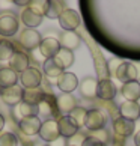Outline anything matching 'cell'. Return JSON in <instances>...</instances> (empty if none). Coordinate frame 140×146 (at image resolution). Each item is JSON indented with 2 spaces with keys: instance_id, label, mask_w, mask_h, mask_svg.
I'll return each instance as SVG.
<instances>
[{
  "instance_id": "cell-18",
  "label": "cell",
  "mask_w": 140,
  "mask_h": 146,
  "mask_svg": "<svg viewBox=\"0 0 140 146\" xmlns=\"http://www.w3.org/2000/svg\"><path fill=\"white\" fill-rule=\"evenodd\" d=\"M57 111V107H56V98H53L51 94L50 95H44L39 102H38V115L41 116H54Z\"/></svg>"
},
{
  "instance_id": "cell-28",
  "label": "cell",
  "mask_w": 140,
  "mask_h": 146,
  "mask_svg": "<svg viewBox=\"0 0 140 146\" xmlns=\"http://www.w3.org/2000/svg\"><path fill=\"white\" fill-rule=\"evenodd\" d=\"M18 111L23 117H30V116H38V106L32 102L21 101L18 104Z\"/></svg>"
},
{
  "instance_id": "cell-9",
  "label": "cell",
  "mask_w": 140,
  "mask_h": 146,
  "mask_svg": "<svg viewBox=\"0 0 140 146\" xmlns=\"http://www.w3.org/2000/svg\"><path fill=\"white\" fill-rule=\"evenodd\" d=\"M41 35L39 32L35 29H24L20 35V44L23 45L26 50H35L41 44Z\"/></svg>"
},
{
  "instance_id": "cell-6",
  "label": "cell",
  "mask_w": 140,
  "mask_h": 146,
  "mask_svg": "<svg viewBox=\"0 0 140 146\" xmlns=\"http://www.w3.org/2000/svg\"><path fill=\"white\" fill-rule=\"evenodd\" d=\"M134 122L128 121L125 117H121L117 116L116 119H113V131H115L116 137H121V139H127L134 134Z\"/></svg>"
},
{
  "instance_id": "cell-24",
  "label": "cell",
  "mask_w": 140,
  "mask_h": 146,
  "mask_svg": "<svg viewBox=\"0 0 140 146\" xmlns=\"http://www.w3.org/2000/svg\"><path fill=\"white\" fill-rule=\"evenodd\" d=\"M21 21L24 23L26 29H35L42 23V17L36 15L35 12H32L29 8H26L23 12H21Z\"/></svg>"
},
{
  "instance_id": "cell-43",
  "label": "cell",
  "mask_w": 140,
  "mask_h": 146,
  "mask_svg": "<svg viewBox=\"0 0 140 146\" xmlns=\"http://www.w3.org/2000/svg\"><path fill=\"white\" fill-rule=\"evenodd\" d=\"M0 94H2V89H0Z\"/></svg>"
},
{
  "instance_id": "cell-38",
  "label": "cell",
  "mask_w": 140,
  "mask_h": 146,
  "mask_svg": "<svg viewBox=\"0 0 140 146\" xmlns=\"http://www.w3.org/2000/svg\"><path fill=\"white\" fill-rule=\"evenodd\" d=\"M113 146H125V139L115 137V140H113Z\"/></svg>"
},
{
  "instance_id": "cell-10",
  "label": "cell",
  "mask_w": 140,
  "mask_h": 146,
  "mask_svg": "<svg viewBox=\"0 0 140 146\" xmlns=\"http://www.w3.org/2000/svg\"><path fill=\"white\" fill-rule=\"evenodd\" d=\"M2 101L8 106H17L23 101V96H24V90L23 88H20L18 84L12 86V88H8V89H2Z\"/></svg>"
},
{
  "instance_id": "cell-35",
  "label": "cell",
  "mask_w": 140,
  "mask_h": 146,
  "mask_svg": "<svg viewBox=\"0 0 140 146\" xmlns=\"http://www.w3.org/2000/svg\"><path fill=\"white\" fill-rule=\"evenodd\" d=\"M82 146H105V145H103L101 142H98V140L94 139V137L88 136V137L84 139V142L82 143Z\"/></svg>"
},
{
  "instance_id": "cell-16",
  "label": "cell",
  "mask_w": 140,
  "mask_h": 146,
  "mask_svg": "<svg viewBox=\"0 0 140 146\" xmlns=\"http://www.w3.org/2000/svg\"><path fill=\"white\" fill-rule=\"evenodd\" d=\"M38 48H39L41 54L45 59H51L59 53L60 44H59V39H56V38H44Z\"/></svg>"
},
{
  "instance_id": "cell-23",
  "label": "cell",
  "mask_w": 140,
  "mask_h": 146,
  "mask_svg": "<svg viewBox=\"0 0 140 146\" xmlns=\"http://www.w3.org/2000/svg\"><path fill=\"white\" fill-rule=\"evenodd\" d=\"M18 82V74L11 68H0V89H8Z\"/></svg>"
},
{
  "instance_id": "cell-21",
  "label": "cell",
  "mask_w": 140,
  "mask_h": 146,
  "mask_svg": "<svg viewBox=\"0 0 140 146\" xmlns=\"http://www.w3.org/2000/svg\"><path fill=\"white\" fill-rule=\"evenodd\" d=\"M122 96L125 98V101H134L137 102L140 100V83L139 82H130V83H123L121 89Z\"/></svg>"
},
{
  "instance_id": "cell-19",
  "label": "cell",
  "mask_w": 140,
  "mask_h": 146,
  "mask_svg": "<svg viewBox=\"0 0 140 146\" xmlns=\"http://www.w3.org/2000/svg\"><path fill=\"white\" fill-rule=\"evenodd\" d=\"M59 44L62 48H66L69 51H74L75 48H78L82 44V39H80L78 33L75 32H62L60 38H59Z\"/></svg>"
},
{
  "instance_id": "cell-29",
  "label": "cell",
  "mask_w": 140,
  "mask_h": 146,
  "mask_svg": "<svg viewBox=\"0 0 140 146\" xmlns=\"http://www.w3.org/2000/svg\"><path fill=\"white\" fill-rule=\"evenodd\" d=\"M86 115H88V110L83 109V107H78V106H77L71 113H69V117H71L72 121L77 123V127H78V128H82V127H84Z\"/></svg>"
},
{
  "instance_id": "cell-25",
  "label": "cell",
  "mask_w": 140,
  "mask_h": 146,
  "mask_svg": "<svg viewBox=\"0 0 140 146\" xmlns=\"http://www.w3.org/2000/svg\"><path fill=\"white\" fill-rule=\"evenodd\" d=\"M54 59H56V62L60 65L63 69H66V68H69L74 63V53L66 50V48L60 47V50H59V53L54 56Z\"/></svg>"
},
{
  "instance_id": "cell-27",
  "label": "cell",
  "mask_w": 140,
  "mask_h": 146,
  "mask_svg": "<svg viewBox=\"0 0 140 146\" xmlns=\"http://www.w3.org/2000/svg\"><path fill=\"white\" fill-rule=\"evenodd\" d=\"M48 3L50 2H47V0H32L29 2V9L39 17H45L48 11Z\"/></svg>"
},
{
  "instance_id": "cell-40",
  "label": "cell",
  "mask_w": 140,
  "mask_h": 146,
  "mask_svg": "<svg viewBox=\"0 0 140 146\" xmlns=\"http://www.w3.org/2000/svg\"><path fill=\"white\" fill-rule=\"evenodd\" d=\"M17 6H29V0H26V2H21V0H15L14 2Z\"/></svg>"
},
{
  "instance_id": "cell-13",
  "label": "cell",
  "mask_w": 140,
  "mask_h": 146,
  "mask_svg": "<svg viewBox=\"0 0 140 146\" xmlns=\"http://www.w3.org/2000/svg\"><path fill=\"white\" fill-rule=\"evenodd\" d=\"M9 66L14 72H17L18 75L21 72H24L26 69L29 68V57L26 53H21V51H14V54L11 56V59L8 60Z\"/></svg>"
},
{
  "instance_id": "cell-5",
  "label": "cell",
  "mask_w": 140,
  "mask_h": 146,
  "mask_svg": "<svg viewBox=\"0 0 140 146\" xmlns=\"http://www.w3.org/2000/svg\"><path fill=\"white\" fill-rule=\"evenodd\" d=\"M116 94H117V89H116V84L113 83V80L103 78L98 82V86H96V96H98L101 101L115 100Z\"/></svg>"
},
{
  "instance_id": "cell-15",
  "label": "cell",
  "mask_w": 140,
  "mask_h": 146,
  "mask_svg": "<svg viewBox=\"0 0 140 146\" xmlns=\"http://www.w3.org/2000/svg\"><path fill=\"white\" fill-rule=\"evenodd\" d=\"M18 32V20L15 15H2L0 17V35L14 36Z\"/></svg>"
},
{
  "instance_id": "cell-39",
  "label": "cell",
  "mask_w": 140,
  "mask_h": 146,
  "mask_svg": "<svg viewBox=\"0 0 140 146\" xmlns=\"http://www.w3.org/2000/svg\"><path fill=\"white\" fill-rule=\"evenodd\" d=\"M134 66H136V72H137V82L140 83V62H134Z\"/></svg>"
},
{
  "instance_id": "cell-26",
  "label": "cell",
  "mask_w": 140,
  "mask_h": 146,
  "mask_svg": "<svg viewBox=\"0 0 140 146\" xmlns=\"http://www.w3.org/2000/svg\"><path fill=\"white\" fill-rule=\"evenodd\" d=\"M66 9V3L62 2V0H51L48 3V11L45 17L48 18H59L62 15V12Z\"/></svg>"
},
{
  "instance_id": "cell-2",
  "label": "cell",
  "mask_w": 140,
  "mask_h": 146,
  "mask_svg": "<svg viewBox=\"0 0 140 146\" xmlns=\"http://www.w3.org/2000/svg\"><path fill=\"white\" fill-rule=\"evenodd\" d=\"M105 122H107L105 111H101L100 109L88 110L84 127L88 128L90 133H92V131H98V129H103V128L105 127Z\"/></svg>"
},
{
  "instance_id": "cell-1",
  "label": "cell",
  "mask_w": 140,
  "mask_h": 146,
  "mask_svg": "<svg viewBox=\"0 0 140 146\" xmlns=\"http://www.w3.org/2000/svg\"><path fill=\"white\" fill-rule=\"evenodd\" d=\"M18 80L21 82V84H23L26 89H29V90L30 89H36V88H39L41 83H42V72L38 68L29 66L24 72H21L18 75Z\"/></svg>"
},
{
  "instance_id": "cell-12",
  "label": "cell",
  "mask_w": 140,
  "mask_h": 146,
  "mask_svg": "<svg viewBox=\"0 0 140 146\" xmlns=\"http://www.w3.org/2000/svg\"><path fill=\"white\" fill-rule=\"evenodd\" d=\"M57 127H59V134H60V137H63V139H71L78 133L77 123H75L69 116H62L57 121Z\"/></svg>"
},
{
  "instance_id": "cell-17",
  "label": "cell",
  "mask_w": 140,
  "mask_h": 146,
  "mask_svg": "<svg viewBox=\"0 0 140 146\" xmlns=\"http://www.w3.org/2000/svg\"><path fill=\"white\" fill-rule=\"evenodd\" d=\"M18 125L26 136H35V134H39L42 122L38 116H30V117H23Z\"/></svg>"
},
{
  "instance_id": "cell-33",
  "label": "cell",
  "mask_w": 140,
  "mask_h": 146,
  "mask_svg": "<svg viewBox=\"0 0 140 146\" xmlns=\"http://www.w3.org/2000/svg\"><path fill=\"white\" fill-rule=\"evenodd\" d=\"M90 137L96 139L98 142H101L103 145H107V143H109V140H110V134H109V131H107L105 128H103V129H98V131H92V133H90Z\"/></svg>"
},
{
  "instance_id": "cell-14",
  "label": "cell",
  "mask_w": 140,
  "mask_h": 146,
  "mask_svg": "<svg viewBox=\"0 0 140 146\" xmlns=\"http://www.w3.org/2000/svg\"><path fill=\"white\" fill-rule=\"evenodd\" d=\"M119 115L121 117H125L128 121H137L140 117V104L134 101H123L119 106Z\"/></svg>"
},
{
  "instance_id": "cell-42",
  "label": "cell",
  "mask_w": 140,
  "mask_h": 146,
  "mask_svg": "<svg viewBox=\"0 0 140 146\" xmlns=\"http://www.w3.org/2000/svg\"><path fill=\"white\" fill-rule=\"evenodd\" d=\"M3 127H5V117L0 115V131H2L3 129Z\"/></svg>"
},
{
  "instance_id": "cell-4",
  "label": "cell",
  "mask_w": 140,
  "mask_h": 146,
  "mask_svg": "<svg viewBox=\"0 0 140 146\" xmlns=\"http://www.w3.org/2000/svg\"><path fill=\"white\" fill-rule=\"evenodd\" d=\"M39 137L44 140V142H48V143L56 142V140L60 137L56 119H47L45 122H42L41 129H39Z\"/></svg>"
},
{
  "instance_id": "cell-37",
  "label": "cell",
  "mask_w": 140,
  "mask_h": 146,
  "mask_svg": "<svg viewBox=\"0 0 140 146\" xmlns=\"http://www.w3.org/2000/svg\"><path fill=\"white\" fill-rule=\"evenodd\" d=\"M66 145V140L63 139V137H59L56 142H53V143H50V146H65Z\"/></svg>"
},
{
  "instance_id": "cell-30",
  "label": "cell",
  "mask_w": 140,
  "mask_h": 146,
  "mask_svg": "<svg viewBox=\"0 0 140 146\" xmlns=\"http://www.w3.org/2000/svg\"><path fill=\"white\" fill-rule=\"evenodd\" d=\"M45 92L42 90H36V89H30V90H26L24 92V96H23V101L26 102H32V104H36L39 102L42 98H44Z\"/></svg>"
},
{
  "instance_id": "cell-3",
  "label": "cell",
  "mask_w": 140,
  "mask_h": 146,
  "mask_svg": "<svg viewBox=\"0 0 140 146\" xmlns=\"http://www.w3.org/2000/svg\"><path fill=\"white\" fill-rule=\"evenodd\" d=\"M57 20H59L60 27L65 30V32H74L80 26V23H82V18H80V15H78L77 11L68 9V8L63 11L62 15Z\"/></svg>"
},
{
  "instance_id": "cell-32",
  "label": "cell",
  "mask_w": 140,
  "mask_h": 146,
  "mask_svg": "<svg viewBox=\"0 0 140 146\" xmlns=\"http://www.w3.org/2000/svg\"><path fill=\"white\" fill-rule=\"evenodd\" d=\"M0 146H18V139L12 133L0 134Z\"/></svg>"
},
{
  "instance_id": "cell-8",
  "label": "cell",
  "mask_w": 140,
  "mask_h": 146,
  "mask_svg": "<svg viewBox=\"0 0 140 146\" xmlns=\"http://www.w3.org/2000/svg\"><path fill=\"white\" fill-rule=\"evenodd\" d=\"M119 82L123 83H130V82H137V72H136V66H134V62H125L123 60L119 68L116 71V77Z\"/></svg>"
},
{
  "instance_id": "cell-20",
  "label": "cell",
  "mask_w": 140,
  "mask_h": 146,
  "mask_svg": "<svg viewBox=\"0 0 140 146\" xmlns=\"http://www.w3.org/2000/svg\"><path fill=\"white\" fill-rule=\"evenodd\" d=\"M96 86H98V80L94 78V77H86L78 83L80 94H82L84 98L92 100L96 96Z\"/></svg>"
},
{
  "instance_id": "cell-22",
  "label": "cell",
  "mask_w": 140,
  "mask_h": 146,
  "mask_svg": "<svg viewBox=\"0 0 140 146\" xmlns=\"http://www.w3.org/2000/svg\"><path fill=\"white\" fill-rule=\"evenodd\" d=\"M42 71H44V74L48 78H56L57 80L59 75L65 72V69L56 62L54 57H51V59H45L44 60V63H42Z\"/></svg>"
},
{
  "instance_id": "cell-7",
  "label": "cell",
  "mask_w": 140,
  "mask_h": 146,
  "mask_svg": "<svg viewBox=\"0 0 140 146\" xmlns=\"http://www.w3.org/2000/svg\"><path fill=\"white\" fill-rule=\"evenodd\" d=\"M56 84H57V88L62 90V94H71V92H74L78 88V78L75 74L65 71L63 74H60L57 77Z\"/></svg>"
},
{
  "instance_id": "cell-11",
  "label": "cell",
  "mask_w": 140,
  "mask_h": 146,
  "mask_svg": "<svg viewBox=\"0 0 140 146\" xmlns=\"http://www.w3.org/2000/svg\"><path fill=\"white\" fill-rule=\"evenodd\" d=\"M77 98L72 94H60L56 96V107L57 111L63 113V115H69L75 107H77Z\"/></svg>"
},
{
  "instance_id": "cell-41",
  "label": "cell",
  "mask_w": 140,
  "mask_h": 146,
  "mask_svg": "<svg viewBox=\"0 0 140 146\" xmlns=\"http://www.w3.org/2000/svg\"><path fill=\"white\" fill-rule=\"evenodd\" d=\"M134 145H136V146H140V131H137L136 136H134Z\"/></svg>"
},
{
  "instance_id": "cell-36",
  "label": "cell",
  "mask_w": 140,
  "mask_h": 146,
  "mask_svg": "<svg viewBox=\"0 0 140 146\" xmlns=\"http://www.w3.org/2000/svg\"><path fill=\"white\" fill-rule=\"evenodd\" d=\"M84 139H86V136H83V134H80V133H77L74 137H71V140H72V143L69 145V146H82V143L84 142Z\"/></svg>"
},
{
  "instance_id": "cell-31",
  "label": "cell",
  "mask_w": 140,
  "mask_h": 146,
  "mask_svg": "<svg viewBox=\"0 0 140 146\" xmlns=\"http://www.w3.org/2000/svg\"><path fill=\"white\" fill-rule=\"evenodd\" d=\"M14 47L11 42L0 41V60H9L11 56L14 54Z\"/></svg>"
},
{
  "instance_id": "cell-34",
  "label": "cell",
  "mask_w": 140,
  "mask_h": 146,
  "mask_svg": "<svg viewBox=\"0 0 140 146\" xmlns=\"http://www.w3.org/2000/svg\"><path fill=\"white\" fill-rule=\"evenodd\" d=\"M123 60H121L119 57H111L109 62H107V71H109L110 74V77H116V71H117V68H119V65L122 63Z\"/></svg>"
}]
</instances>
